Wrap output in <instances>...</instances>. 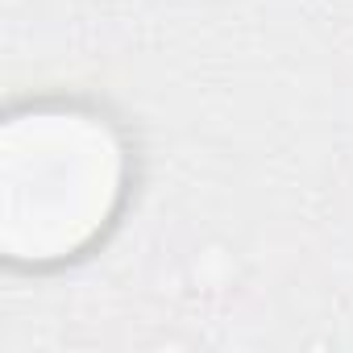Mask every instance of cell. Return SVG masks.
Wrapping results in <instances>:
<instances>
[{
	"label": "cell",
	"mask_w": 353,
	"mask_h": 353,
	"mask_svg": "<svg viewBox=\"0 0 353 353\" xmlns=\"http://www.w3.org/2000/svg\"><path fill=\"white\" fill-rule=\"evenodd\" d=\"M125 150L108 121L75 108L13 121L5 145V245L26 262L88 250L121 204Z\"/></svg>",
	"instance_id": "obj_1"
}]
</instances>
